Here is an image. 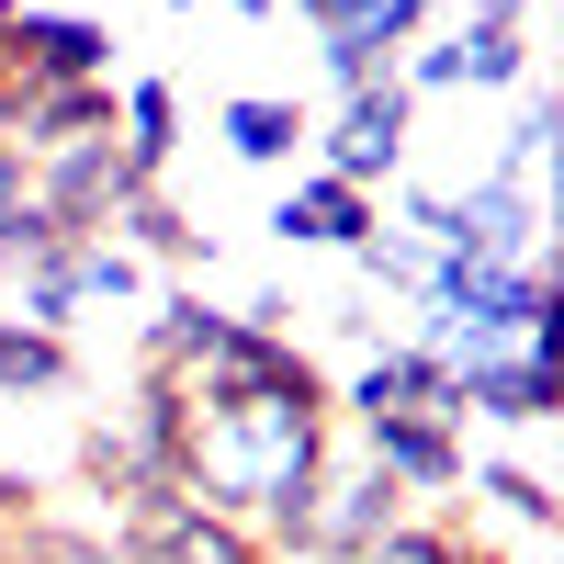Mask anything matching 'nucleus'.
<instances>
[{
    "label": "nucleus",
    "instance_id": "nucleus-20",
    "mask_svg": "<svg viewBox=\"0 0 564 564\" xmlns=\"http://www.w3.org/2000/svg\"><path fill=\"white\" fill-rule=\"evenodd\" d=\"M0 23H12V0H0Z\"/></svg>",
    "mask_w": 564,
    "mask_h": 564
},
{
    "label": "nucleus",
    "instance_id": "nucleus-13",
    "mask_svg": "<svg viewBox=\"0 0 564 564\" xmlns=\"http://www.w3.org/2000/svg\"><path fill=\"white\" fill-rule=\"evenodd\" d=\"M68 372H79V350H68V339H34V327H12V316H0V406L68 395Z\"/></svg>",
    "mask_w": 564,
    "mask_h": 564
},
{
    "label": "nucleus",
    "instance_id": "nucleus-15",
    "mask_svg": "<svg viewBox=\"0 0 564 564\" xmlns=\"http://www.w3.org/2000/svg\"><path fill=\"white\" fill-rule=\"evenodd\" d=\"M350 271H361V282H384V294H406V305H417V294H430V271H441V249H430V238H406V226H372V249H361Z\"/></svg>",
    "mask_w": 564,
    "mask_h": 564
},
{
    "label": "nucleus",
    "instance_id": "nucleus-12",
    "mask_svg": "<svg viewBox=\"0 0 564 564\" xmlns=\"http://www.w3.org/2000/svg\"><path fill=\"white\" fill-rule=\"evenodd\" d=\"M463 486H475V508H486V520H508V531L553 542V486H542V463H520V452H475V463H463Z\"/></svg>",
    "mask_w": 564,
    "mask_h": 564
},
{
    "label": "nucleus",
    "instance_id": "nucleus-14",
    "mask_svg": "<svg viewBox=\"0 0 564 564\" xmlns=\"http://www.w3.org/2000/svg\"><path fill=\"white\" fill-rule=\"evenodd\" d=\"M553 135H564V102H553V90H520V113H508V135H497L486 181H520V193H542V159H553Z\"/></svg>",
    "mask_w": 564,
    "mask_h": 564
},
{
    "label": "nucleus",
    "instance_id": "nucleus-10",
    "mask_svg": "<svg viewBox=\"0 0 564 564\" xmlns=\"http://www.w3.org/2000/svg\"><path fill=\"white\" fill-rule=\"evenodd\" d=\"M215 148L238 170H294L305 159V102H282V90H226L215 102Z\"/></svg>",
    "mask_w": 564,
    "mask_h": 564
},
{
    "label": "nucleus",
    "instance_id": "nucleus-3",
    "mask_svg": "<svg viewBox=\"0 0 564 564\" xmlns=\"http://www.w3.org/2000/svg\"><path fill=\"white\" fill-rule=\"evenodd\" d=\"M406 102H441V90H531V0H475V12L430 23L395 57Z\"/></svg>",
    "mask_w": 564,
    "mask_h": 564
},
{
    "label": "nucleus",
    "instance_id": "nucleus-8",
    "mask_svg": "<svg viewBox=\"0 0 564 564\" xmlns=\"http://www.w3.org/2000/svg\"><path fill=\"white\" fill-rule=\"evenodd\" d=\"M452 395H463V430H542V417L564 406V350H497V361H463L452 372Z\"/></svg>",
    "mask_w": 564,
    "mask_h": 564
},
{
    "label": "nucleus",
    "instance_id": "nucleus-9",
    "mask_svg": "<svg viewBox=\"0 0 564 564\" xmlns=\"http://www.w3.org/2000/svg\"><path fill=\"white\" fill-rule=\"evenodd\" d=\"M372 226H384V193H350V181H327V170H282V204H271V238H282V249L361 260Z\"/></svg>",
    "mask_w": 564,
    "mask_h": 564
},
{
    "label": "nucleus",
    "instance_id": "nucleus-4",
    "mask_svg": "<svg viewBox=\"0 0 564 564\" xmlns=\"http://www.w3.org/2000/svg\"><path fill=\"white\" fill-rule=\"evenodd\" d=\"M102 305H148V260H124L113 238H57L45 260H23L0 282V316L34 327V339H68V327L102 316Z\"/></svg>",
    "mask_w": 564,
    "mask_h": 564
},
{
    "label": "nucleus",
    "instance_id": "nucleus-6",
    "mask_svg": "<svg viewBox=\"0 0 564 564\" xmlns=\"http://www.w3.org/2000/svg\"><path fill=\"white\" fill-rule=\"evenodd\" d=\"M316 23V68L327 90H361V79H395V57L441 23V0H294Z\"/></svg>",
    "mask_w": 564,
    "mask_h": 564
},
{
    "label": "nucleus",
    "instance_id": "nucleus-19",
    "mask_svg": "<svg viewBox=\"0 0 564 564\" xmlns=\"http://www.w3.org/2000/svg\"><path fill=\"white\" fill-rule=\"evenodd\" d=\"M0 564H23V553H12V531H0Z\"/></svg>",
    "mask_w": 564,
    "mask_h": 564
},
{
    "label": "nucleus",
    "instance_id": "nucleus-1",
    "mask_svg": "<svg viewBox=\"0 0 564 564\" xmlns=\"http://www.w3.org/2000/svg\"><path fill=\"white\" fill-rule=\"evenodd\" d=\"M417 350L441 372L497 361V350H564V305L542 260H441L417 294Z\"/></svg>",
    "mask_w": 564,
    "mask_h": 564
},
{
    "label": "nucleus",
    "instance_id": "nucleus-11",
    "mask_svg": "<svg viewBox=\"0 0 564 564\" xmlns=\"http://www.w3.org/2000/svg\"><path fill=\"white\" fill-rule=\"evenodd\" d=\"M113 148H124V170H135V181H159V170L181 159V90H170L159 68L113 79Z\"/></svg>",
    "mask_w": 564,
    "mask_h": 564
},
{
    "label": "nucleus",
    "instance_id": "nucleus-18",
    "mask_svg": "<svg viewBox=\"0 0 564 564\" xmlns=\"http://www.w3.org/2000/svg\"><path fill=\"white\" fill-rule=\"evenodd\" d=\"M23 204H34V159L0 135V215H23Z\"/></svg>",
    "mask_w": 564,
    "mask_h": 564
},
{
    "label": "nucleus",
    "instance_id": "nucleus-16",
    "mask_svg": "<svg viewBox=\"0 0 564 564\" xmlns=\"http://www.w3.org/2000/svg\"><path fill=\"white\" fill-rule=\"evenodd\" d=\"M12 553H23V564H124V542L90 531V520H23Z\"/></svg>",
    "mask_w": 564,
    "mask_h": 564
},
{
    "label": "nucleus",
    "instance_id": "nucleus-7",
    "mask_svg": "<svg viewBox=\"0 0 564 564\" xmlns=\"http://www.w3.org/2000/svg\"><path fill=\"white\" fill-rule=\"evenodd\" d=\"M90 79H113V23L12 0V23H0V90H90Z\"/></svg>",
    "mask_w": 564,
    "mask_h": 564
},
{
    "label": "nucleus",
    "instance_id": "nucleus-17",
    "mask_svg": "<svg viewBox=\"0 0 564 564\" xmlns=\"http://www.w3.org/2000/svg\"><path fill=\"white\" fill-rule=\"evenodd\" d=\"M361 564H463V531H452V520H430V508H406V520L372 542Z\"/></svg>",
    "mask_w": 564,
    "mask_h": 564
},
{
    "label": "nucleus",
    "instance_id": "nucleus-2",
    "mask_svg": "<svg viewBox=\"0 0 564 564\" xmlns=\"http://www.w3.org/2000/svg\"><path fill=\"white\" fill-rule=\"evenodd\" d=\"M395 226L406 238H430L441 260H542V193L520 181H395Z\"/></svg>",
    "mask_w": 564,
    "mask_h": 564
},
{
    "label": "nucleus",
    "instance_id": "nucleus-5",
    "mask_svg": "<svg viewBox=\"0 0 564 564\" xmlns=\"http://www.w3.org/2000/svg\"><path fill=\"white\" fill-rule=\"evenodd\" d=\"M406 159H417V102H406L395 79H361V90H339L327 113H305V170L350 181V193L406 181Z\"/></svg>",
    "mask_w": 564,
    "mask_h": 564
}]
</instances>
